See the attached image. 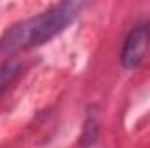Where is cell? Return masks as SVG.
I'll return each instance as SVG.
<instances>
[{"label": "cell", "instance_id": "cell-1", "mask_svg": "<svg viewBox=\"0 0 150 148\" xmlns=\"http://www.w3.org/2000/svg\"><path fill=\"white\" fill-rule=\"evenodd\" d=\"M84 7V2H63L37 16L11 25L0 37V54L11 56L49 42L59 35Z\"/></svg>", "mask_w": 150, "mask_h": 148}, {"label": "cell", "instance_id": "cell-2", "mask_svg": "<svg viewBox=\"0 0 150 148\" xmlns=\"http://www.w3.org/2000/svg\"><path fill=\"white\" fill-rule=\"evenodd\" d=\"M150 49V23L134 26L124 40L120 51V63L126 70H134L142 65Z\"/></svg>", "mask_w": 150, "mask_h": 148}, {"label": "cell", "instance_id": "cell-3", "mask_svg": "<svg viewBox=\"0 0 150 148\" xmlns=\"http://www.w3.org/2000/svg\"><path fill=\"white\" fill-rule=\"evenodd\" d=\"M21 68H23V65L18 59H7L5 63L0 65V94L16 80Z\"/></svg>", "mask_w": 150, "mask_h": 148}, {"label": "cell", "instance_id": "cell-4", "mask_svg": "<svg viewBox=\"0 0 150 148\" xmlns=\"http://www.w3.org/2000/svg\"><path fill=\"white\" fill-rule=\"evenodd\" d=\"M98 138V127L93 120L86 122V127H84V134H82V145H87L91 147Z\"/></svg>", "mask_w": 150, "mask_h": 148}]
</instances>
